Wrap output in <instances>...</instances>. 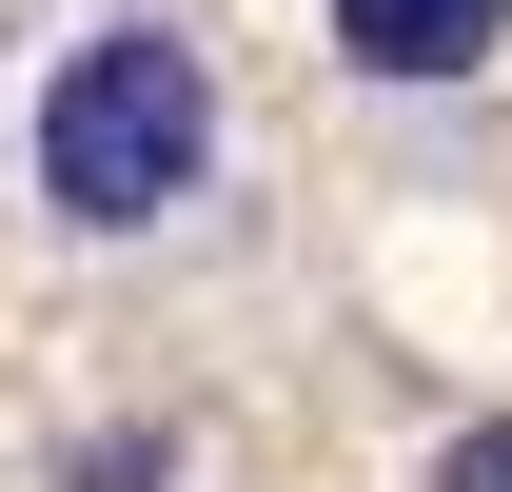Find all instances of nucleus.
<instances>
[{"label": "nucleus", "instance_id": "nucleus-3", "mask_svg": "<svg viewBox=\"0 0 512 492\" xmlns=\"http://www.w3.org/2000/svg\"><path fill=\"white\" fill-rule=\"evenodd\" d=\"M60 492H178V433H79Z\"/></svg>", "mask_w": 512, "mask_h": 492}, {"label": "nucleus", "instance_id": "nucleus-1", "mask_svg": "<svg viewBox=\"0 0 512 492\" xmlns=\"http://www.w3.org/2000/svg\"><path fill=\"white\" fill-rule=\"evenodd\" d=\"M20 178L60 237H158L217 197V60L178 20H79L40 60V119H20Z\"/></svg>", "mask_w": 512, "mask_h": 492}, {"label": "nucleus", "instance_id": "nucleus-4", "mask_svg": "<svg viewBox=\"0 0 512 492\" xmlns=\"http://www.w3.org/2000/svg\"><path fill=\"white\" fill-rule=\"evenodd\" d=\"M434 492H512V414H473V433H453V453H434Z\"/></svg>", "mask_w": 512, "mask_h": 492}, {"label": "nucleus", "instance_id": "nucleus-2", "mask_svg": "<svg viewBox=\"0 0 512 492\" xmlns=\"http://www.w3.org/2000/svg\"><path fill=\"white\" fill-rule=\"evenodd\" d=\"M512 40V0H335V60L355 79H473Z\"/></svg>", "mask_w": 512, "mask_h": 492}]
</instances>
